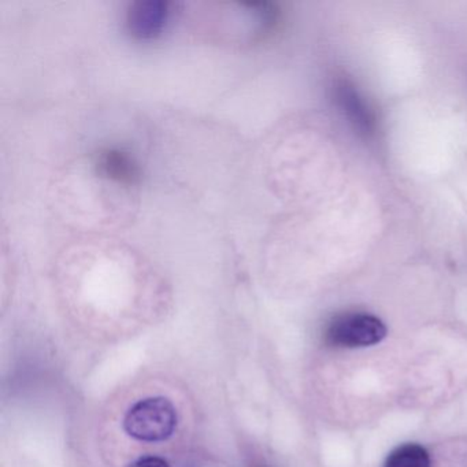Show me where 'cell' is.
Segmentation results:
<instances>
[{"label":"cell","mask_w":467,"mask_h":467,"mask_svg":"<svg viewBox=\"0 0 467 467\" xmlns=\"http://www.w3.org/2000/svg\"><path fill=\"white\" fill-rule=\"evenodd\" d=\"M179 423L176 407L162 396L139 400L128 410L124 429L128 436L144 442L171 439Z\"/></svg>","instance_id":"cell-1"},{"label":"cell","mask_w":467,"mask_h":467,"mask_svg":"<svg viewBox=\"0 0 467 467\" xmlns=\"http://www.w3.org/2000/svg\"><path fill=\"white\" fill-rule=\"evenodd\" d=\"M387 327L379 317L368 313H347L336 317L325 330V340L341 348H363L384 340Z\"/></svg>","instance_id":"cell-2"},{"label":"cell","mask_w":467,"mask_h":467,"mask_svg":"<svg viewBox=\"0 0 467 467\" xmlns=\"http://www.w3.org/2000/svg\"><path fill=\"white\" fill-rule=\"evenodd\" d=\"M166 16H168L166 5L160 2L136 5L130 13V32L143 39L155 36L162 28Z\"/></svg>","instance_id":"cell-3"},{"label":"cell","mask_w":467,"mask_h":467,"mask_svg":"<svg viewBox=\"0 0 467 467\" xmlns=\"http://www.w3.org/2000/svg\"><path fill=\"white\" fill-rule=\"evenodd\" d=\"M384 467H431V455L422 445L407 442L388 455Z\"/></svg>","instance_id":"cell-4"},{"label":"cell","mask_w":467,"mask_h":467,"mask_svg":"<svg viewBox=\"0 0 467 467\" xmlns=\"http://www.w3.org/2000/svg\"><path fill=\"white\" fill-rule=\"evenodd\" d=\"M103 166L108 174L119 182H132L133 177L136 176L135 166L119 152H109L103 160Z\"/></svg>","instance_id":"cell-5"},{"label":"cell","mask_w":467,"mask_h":467,"mask_svg":"<svg viewBox=\"0 0 467 467\" xmlns=\"http://www.w3.org/2000/svg\"><path fill=\"white\" fill-rule=\"evenodd\" d=\"M130 467H169V463L161 456L147 455L136 459Z\"/></svg>","instance_id":"cell-6"},{"label":"cell","mask_w":467,"mask_h":467,"mask_svg":"<svg viewBox=\"0 0 467 467\" xmlns=\"http://www.w3.org/2000/svg\"><path fill=\"white\" fill-rule=\"evenodd\" d=\"M256 467H262V466H256Z\"/></svg>","instance_id":"cell-7"}]
</instances>
